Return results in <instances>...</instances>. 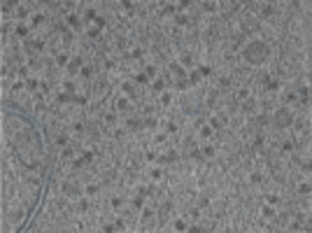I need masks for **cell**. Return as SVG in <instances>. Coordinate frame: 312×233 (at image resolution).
<instances>
[{
	"mask_svg": "<svg viewBox=\"0 0 312 233\" xmlns=\"http://www.w3.org/2000/svg\"><path fill=\"white\" fill-rule=\"evenodd\" d=\"M268 54H270V49L266 42H249V47L245 49V58L249 63H263L268 58Z\"/></svg>",
	"mask_w": 312,
	"mask_h": 233,
	"instance_id": "6da1fadb",
	"label": "cell"
},
{
	"mask_svg": "<svg viewBox=\"0 0 312 233\" xmlns=\"http://www.w3.org/2000/svg\"><path fill=\"white\" fill-rule=\"evenodd\" d=\"M291 124H293V114H291L286 107H282V110L275 112V126H277V128H286V126H291Z\"/></svg>",
	"mask_w": 312,
	"mask_h": 233,
	"instance_id": "7a4b0ae2",
	"label": "cell"
},
{
	"mask_svg": "<svg viewBox=\"0 0 312 233\" xmlns=\"http://www.w3.org/2000/svg\"><path fill=\"white\" fill-rule=\"evenodd\" d=\"M91 159H93V154H91V152H84V156H82V159H77V161H75V166L82 168V166H86Z\"/></svg>",
	"mask_w": 312,
	"mask_h": 233,
	"instance_id": "3957f363",
	"label": "cell"
},
{
	"mask_svg": "<svg viewBox=\"0 0 312 233\" xmlns=\"http://www.w3.org/2000/svg\"><path fill=\"white\" fill-rule=\"evenodd\" d=\"M128 128L130 131H137V128H142V121L140 119H128Z\"/></svg>",
	"mask_w": 312,
	"mask_h": 233,
	"instance_id": "277c9868",
	"label": "cell"
},
{
	"mask_svg": "<svg viewBox=\"0 0 312 233\" xmlns=\"http://www.w3.org/2000/svg\"><path fill=\"white\" fill-rule=\"evenodd\" d=\"M63 189H65V194H77V184L75 182H65Z\"/></svg>",
	"mask_w": 312,
	"mask_h": 233,
	"instance_id": "5b68a950",
	"label": "cell"
},
{
	"mask_svg": "<svg viewBox=\"0 0 312 233\" xmlns=\"http://www.w3.org/2000/svg\"><path fill=\"white\" fill-rule=\"evenodd\" d=\"M135 82H137V84H147V82H149V75H147V72H140V75H135Z\"/></svg>",
	"mask_w": 312,
	"mask_h": 233,
	"instance_id": "8992f818",
	"label": "cell"
},
{
	"mask_svg": "<svg viewBox=\"0 0 312 233\" xmlns=\"http://www.w3.org/2000/svg\"><path fill=\"white\" fill-rule=\"evenodd\" d=\"M82 63H84V58H82V56H75V58H72V66H70V68H72V70H77Z\"/></svg>",
	"mask_w": 312,
	"mask_h": 233,
	"instance_id": "52a82bcc",
	"label": "cell"
},
{
	"mask_svg": "<svg viewBox=\"0 0 312 233\" xmlns=\"http://www.w3.org/2000/svg\"><path fill=\"white\" fill-rule=\"evenodd\" d=\"M16 35H21V37H24V35H28V28H26L24 24H19V26H16Z\"/></svg>",
	"mask_w": 312,
	"mask_h": 233,
	"instance_id": "ba28073f",
	"label": "cell"
},
{
	"mask_svg": "<svg viewBox=\"0 0 312 233\" xmlns=\"http://www.w3.org/2000/svg\"><path fill=\"white\" fill-rule=\"evenodd\" d=\"M56 63H58V66H65V63H68V54H58V56H56Z\"/></svg>",
	"mask_w": 312,
	"mask_h": 233,
	"instance_id": "9c48e42d",
	"label": "cell"
},
{
	"mask_svg": "<svg viewBox=\"0 0 312 233\" xmlns=\"http://www.w3.org/2000/svg\"><path fill=\"white\" fill-rule=\"evenodd\" d=\"M200 135H203V138H210V135H212V126H203V128H200Z\"/></svg>",
	"mask_w": 312,
	"mask_h": 233,
	"instance_id": "30bf717a",
	"label": "cell"
},
{
	"mask_svg": "<svg viewBox=\"0 0 312 233\" xmlns=\"http://www.w3.org/2000/svg\"><path fill=\"white\" fill-rule=\"evenodd\" d=\"M56 145H58V147H63V145H68V138H65L63 133H58V138H56Z\"/></svg>",
	"mask_w": 312,
	"mask_h": 233,
	"instance_id": "8fae6325",
	"label": "cell"
},
{
	"mask_svg": "<svg viewBox=\"0 0 312 233\" xmlns=\"http://www.w3.org/2000/svg\"><path fill=\"white\" fill-rule=\"evenodd\" d=\"M203 9H205V12H214L217 5H214V2H203Z\"/></svg>",
	"mask_w": 312,
	"mask_h": 233,
	"instance_id": "7c38bea8",
	"label": "cell"
},
{
	"mask_svg": "<svg viewBox=\"0 0 312 233\" xmlns=\"http://www.w3.org/2000/svg\"><path fill=\"white\" fill-rule=\"evenodd\" d=\"M105 121H107V124H117V114H114V112L105 114Z\"/></svg>",
	"mask_w": 312,
	"mask_h": 233,
	"instance_id": "4fadbf2b",
	"label": "cell"
},
{
	"mask_svg": "<svg viewBox=\"0 0 312 233\" xmlns=\"http://www.w3.org/2000/svg\"><path fill=\"white\" fill-rule=\"evenodd\" d=\"M298 194H305V196H308V194H310V184H308V182L301 184V187H298Z\"/></svg>",
	"mask_w": 312,
	"mask_h": 233,
	"instance_id": "5bb4252c",
	"label": "cell"
},
{
	"mask_svg": "<svg viewBox=\"0 0 312 233\" xmlns=\"http://www.w3.org/2000/svg\"><path fill=\"white\" fill-rule=\"evenodd\" d=\"M93 24H95V28L100 31V28L105 26V19H103V16H95V19H93Z\"/></svg>",
	"mask_w": 312,
	"mask_h": 233,
	"instance_id": "9a60e30c",
	"label": "cell"
},
{
	"mask_svg": "<svg viewBox=\"0 0 312 233\" xmlns=\"http://www.w3.org/2000/svg\"><path fill=\"white\" fill-rule=\"evenodd\" d=\"M86 194H89V196H95V194H98V187H95V184H89V187H86Z\"/></svg>",
	"mask_w": 312,
	"mask_h": 233,
	"instance_id": "2e32d148",
	"label": "cell"
},
{
	"mask_svg": "<svg viewBox=\"0 0 312 233\" xmlns=\"http://www.w3.org/2000/svg\"><path fill=\"white\" fill-rule=\"evenodd\" d=\"M68 24L75 26V28H79V19H77V16H68Z\"/></svg>",
	"mask_w": 312,
	"mask_h": 233,
	"instance_id": "e0dca14e",
	"label": "cell"
},
{
	"mask_svg": "<svg viewBox=\"0 0 312 233\" xmlns=\"http://www.w3.org/2000/svg\"><path fill=\"white\" fill-rule=\"evenodd\" d=\"M184 226H187V224H184L182 219H177V222H175V231H187Z\"/></svg>",
	"mask_w": 312,
	"mask_h": 233,
	"instance_id": "ac0fdd59",
	"label": "cell"
},
{
	"mask_svg": "<svg viewBox=\"0 0 312 233\" xmlns=\"http://www.w3.org/2000/svg\"><path fill=\"white\" fill-rule=\"evenodd\" d=\"M170 70H172V72H175L177 77H182V75H184V72H182V68H180V66H175V63L170 66Z\"/></svg>",
	"mask_w": 312,
	"mask_h": 233,
	"instance_id": "d6986e66",
	"label": "cell"
},
{
	"mask_svg": "<svg viewBox=\"0 0 312 233\" xmlns=\"http://www.w3.org/2000/svg\"><path fill=\"white\" fill-rule=\"evenodd\" d=\"M126 107H128V103H126L124 98H119V100H117V110H126Z\"/></svg>",
	"mask_w": 312,
	"mask_h": 233,
	"instance_id": "ffe728a7",
	"label": "cell"
},
{
	"mask_svg": "<svg viewBox=\"0 0 312 233\" xmlns=\"http://www.w3.org/2000/svg\"><path fill=\"white\" fill-rule=\"evenodd\" d=\"M121 205H124V200H121V198H112V207H117V210H119Z\"/></svg>",
	"mask_w": 312,
	"mask_h": 233,
	"instance_id": "44dd1931",
	"label": "cell"
},
{
	"mask_svg": "<svg viewBox=\"0 0 312 233\" xmlns=\"http://www.w3.org/2000/svg\"><path fill=\"white\" fill-rule=\"evenodd\" d=\"M72 100H75L77 105H84V103H86V98H84V96H72Z\"/></svg>",
	"mask_w": 312,
	"mask_h": 233,
	"instance_id": "7402d4cb",
	"label": "cell"
},
{
	"mask_svg": "<svg viewBox=\"0 0 312 233\" xmlns=\"http://www.w3.org/2000/svg\"><path fill=\"white\" fill-rule=\"evenodd\" d=\"M261 14H263V16H270V14H273V7H270V5H268V7H263V9H261Z\"/></svg>",
	"mask_w": 312,
	"mask_h": 233,
	"instance_id": "603a6c76",
	"label": "cell"
},
{
	"mask_svg": "<svg viewBox=\"0 0 312 233\" xmlns=\"http://www.w3.org/2000/svg\"><path fill=\"white\" fill-rule=\"evenodd\" d=\"M231 82H233L231 77H221V86H224V89H226V86H231Z\"/></svg>",
	"mask_w": 312,
	"mask_h": 233,
	"instance_id": "cb8c5ba5",
	"label": "cell"
},
{
	"mask_svg": "<svg viewBox=\"0 0 312 233\" xmlns=\"http://www.w3.org/2000/svg\"><path fill=\"white\" fill-rule=\"evenodd\" d=\"M82 77H91V68H89V66L82 68Z\"/></svg>",
	"mask_w": 312,
	"mask_h": 233,
	"instance_id": "d4e9b609",
	"label": "cell"
},
{
	"mask_svg": "<svg viewBox=\"0 0 312 233\" xmlns=\"http://www.w3.org/2000/svg\"><path fill=\"white\" fill-rule=\"evenodd\" d=\"M103 231H105V233H112V231H117V229H114V224H105V226H103Z\"/></svg>",
	"mask_w": 312,
	"mask_h": 233,
	"instance_id": "484cf974",
	"label": "cell"
},
{
	"mask_svg": "<svg viewBox=\"0 0 312 233\" xmlns=\"http://www.w3.org/2000/svg\"><path fill=\"white\" fill-rule=\"evenodd\" d=\"M182 63H184V66H191L193 61H191V56H189V54H184V56H182Z\"/></svg>",
	"mask_w": 312,
	"mask_h": 233,
	"instance_id": "4316f807",
	"label": "cell"
},
{
	"mask_svg": "<svg viewBox=\"0 0 312 233\" xmlns=\"http://www.w3.org/2000/svg\"><path fill=\"white\" fill-rule=\"evenodd\" d=\"M33 21H35V26H40V24H44V16H42V14H37Z\"/></svg>",
	"mask_w": 312,
	"mask_h": 233,
	"instance_id": "83f0119b",
	"label": "cell"
},
{
	"mask_svg": "<svg viewBox=\"0 0 312 233\" xmlns=\"http://www.w3.org/2000/svg\"><path fill=\"white\" fill-rule=\"evenodd\" d=\"M72 156H75L72 149H65V152H63V159H72Z\"/></svg>",
	"mask_w": 312,
	"mask_h": 233,
	"instance_id": "f1b7e54d",
	"label": "cell"
},
{
	"mask_svg": "<svg viewBox=\"0 0 312 233\" xmlns=\"http://www.w3.org/2000/svg\"><path fill=\"white\" fill-rule=\"evenodd\" d=\"M275 212H273V207H263V217H273Z\"/></svg>",
	"mask_w": 312,
	"mask_h": 233,
	"instance_id": "f546056e",
	"label": "cell"
},
{
	"mask_svg": "<svg viewBox=\"0 0 312 233\" xmlns=\"http://www.w3.org/2000/svg\"><path fill=\"white\" fill-rule=\"evenodd\" d=\"M177 24H180V26H187L189 19H187V16H177Z\"/></svg>",
	"mask_w": 312,
	"mask_h": 233,
	"instance_id": "4dcf8cb0",
	"label": "cell"
},
{
	"mask_svg": "<svg viewBox=\"0 0 312 233\" xmlns=\"http://www.w3.org/2000/svg\"><path fill=\"white\" fill-rule=\"evenodd\" d=\"M26 86H28V89H37V82H35V79H28Z\"/></svg>",
	"mask_w": 312,
	"mask_h": 233,
	"instance_id": "1f68e13d",
	"label": "cell"
},
{
	"mask_svg": "<svg viewBox=\"0 0 312 233\" xmlns=\"http://www.w3.org/2000/svg\"><path fill=\"white\" fill-rule=\"evenodd\" d=\"M152 89H154V93H156V91H161V89H163V82H154Z\"/></svg>",
	"mask_w": 312,
	"mask_h": 233,
	"instance_id": "d6a6232c",
	"label": "cell"
},
{
	"mask_svg": "<svg viewBox=\"0 0 312 233\" xmlns=\"http://www.w3.org/2000/svg\"><path fill=\"white\" fill-rule=\"evenodd\" d=\"M291 147H293V145H291V142H282V152H289V149H291Z\"/></svg>",
	"mask_w": 312,
	"mask_h": 233,
	"instance_id": "836d02e7",
	"label": "cell"
},
{
	"mask_svg": "<svg viewBox=\"0 0 312 233\" xmlns=\"http://www.w3.org/2000/svg\"><path fill=\"white\" fill-rule=\"evenodd\" d=\"M203 154H205V156H212V154H214V149H212V147H205V149H203Z\"/></svg>",
	"mask_w": 312,
	"mask_h": 233,
	"instance_id": "e575fe53",
	"label": "cell"
},
{
	"mask_svg": "<svg viewBox=\"0 0 312 233\" xmlns=\"http://www.w3.org/2000/svg\"><path fill=\"white\" fill-rule=\"evenodd\" d=\"M114 229H117V231H124V222H121V219H117V224H114Z\"/></svg>",
	"mask_w": 312,
	"mask_h": 233,
	"instance_id": "d590c367",
	"label": "cell"
},
{
	"mask_svg": "<svg viewBox=\"0 0 312 233\" xmlns=\"http://www.w3.org/2000/svg\"><path fill=\"white\" fill-rule=\"evenodd\" d=\"M247 93H249V91H247V89H242V91L238 93V98H240V100H245V98H247Z\"/></svg>",
	"mask_w": 312,
	"mask_h": 233,
	"instance_id": "8d00e7d4",
	"label": "cell"
},
{
	"mask_svg": "<svg viewBox=\"0 0 312 233\" xmlns=\"http://www.w3.org/2000/svg\"><path fill=\"white\" fill-rule=\"evenodd\" d=\"M152 177H154V180H158V177H161V170H158V168H154V170H152Z\"/></svg>",
	"mask_w": 312,
	"mask_h": 233,
	"instance_id": "74e56055",
	"label": "cell"
},
{
	"mask_svg": "<svg viewBox=\"0 0 312 233\" xmlns=\"http://www.w3.org/2000/svg\"><path fill=\"white\" fill-rule=\"evenodd\" d=\"M133 207H142V198H135V200H133Z\"/></svg>",
	"mask_w": 312,
	"mask_h": 233,
	"instance_id": "f35d334b",
	"label": "cell"
}]
</instances>
